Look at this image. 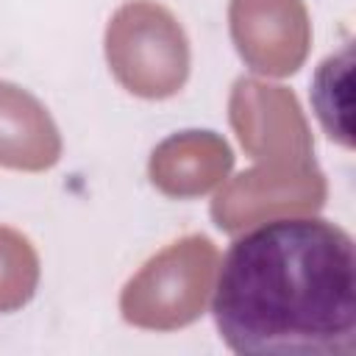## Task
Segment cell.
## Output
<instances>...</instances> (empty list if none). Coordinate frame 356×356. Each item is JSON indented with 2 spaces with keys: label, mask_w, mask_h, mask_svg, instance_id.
<instances>
[{
  "label": "cell",
  "mask_w": 356,
  "mask_h": 356,
  "mask_svg": "<svg viewBox=\"0 0 356 356\" xmlns=\"http://www.w3.org/2000/svg\"><path fill=\"white\" fill-rule=\"evenodd\" d=\"M211 317L234 353L353 356L356 245L325 217H281L236 236Z\"/></svg>",
  "instance_id": "1"
}]
</instances>
